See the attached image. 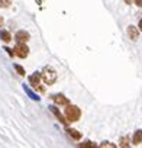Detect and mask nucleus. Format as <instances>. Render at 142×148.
I'll use <instances>...</instances> for the list:
<instances>
[{
  "label": "nucleus",
  "mask_w": 142,
  "mask_h": 148,
  "mask_svg": "<svg viewBox=\"0 0 142 148\" xmlns=\"http://www.w3.org/2000/svg\"><path fill=\"white\" fill-rule=\"evenodd\" d=\"M57 77H58V74H57V71H55L51 65H45V67L42 68L41 79L44 80L45 84H48V86L54 84V83L57 82Z\"/></svg>",
  "instance_id": "1"
},
{
  "label": "nucleus",
  "mask_w": 142,
  "mask_h": 148,
  "mask_svg": "<svg viewBox=\"0 0 142 148\" xmlns=\"http://www.w3.org/2000/svg\"><path fill=\"white\" fill-rule=\"evenodd\" d=\"M65 118L68 121V123L71 122H77L80 118H81V110L79 106L76 105H67V109H65Z\"/></svg>",
  "instance_id": "2"
},
{
  "label": "nucleus",
  "mask_w": 142,
  "mask_h": 148,
  "mask_svg": "<svg viewBox=\"0 0 142 148\" xmlns=\"http://www.w3.org/2000/svg\"><path fill=\"white\" fill-rule=\"evenodd\" d=\"M13 51H15V55L19 58H26L29 55V48L26 47V44H18Z\"/></svg>",
  "instance_id": "3"
},
{
  "label": "nucleus",
  "mask_w": 142,
  "mask_h": 148,
  "mask_svg": "<svg viewBox=\"0 0 142 148\" xmlns=\"http://www.w3.org/2000/svg\"><path fill=\"white\" fill-rule=\"evenodd\" d=\"M29 38H31V35H29V32L28 31H18L16 32V35H15V41L18 42V44H26L28 41H29Z\"/></svg>",
  "instance_id": "4"
},
{
  "label": "nucleus",
  "mask_w": 142,
  "mask_h": 148,
  "mask_svg": "<svg viewBox=\"0 0 142 148\" xmlns=\"http://www.w3.org/2000/svg\"><path fill=\"white\" fill-rule=\"evenodd\" d=\"M52 100H54V103H55L57 106H67V105H70V100H68L64 95H61V93L54 95V96H52Z\"/></svg>",
  "instance_id": "5"
},
{
  "label": "nucleus",
  "mask_w": 142,
  "mask_h": 148,
  "mask_svg": "<svg viewBox=\"0 0 142 148\" xmlns=\"http://www.w3.org/2000/svg\"><path fill=\"white\" fill-rule=\"evenodd\" d=\"M48 109H49V110L55 115V118L59 121V123H62V125H65V126H67L68 121H67V118H65V116H64V115H62L59 110H58V108H57V106H48Z\"/></svg>",
  "instance_id": "6"
},
{
  "label": "nucleus",
  "mask_w": 142,
  "mask_h": 148,
  "mask_svg": "<svg viewBox=\"0 0 142 148\" xmlns=\"http://www.w3.org/2000/svg\"><path fill=\"white\" fill-rule=\"evenodd\" d=\"M22 87H23V92L28 95V97H31V99L35 100V102H39V100H41V97H39V96H38V95H36V93H35L28 84H22Z\"/></svg>",
  "instance_id": "7"
},
{
  "label": "nucleus",
  "mask_w": 142,
  "mask_h": 148,
  "mask_svg": "<svg viewBox=\"0 0 142 148\" xmlns=\"http://www.w3.org/2000/svg\"><path fill=\"white\" fill-rule=\"evenodd\" d=\"M128 35H129V39L136 41L138 36H139V29L136 26H133V25H129L128 26Z\"/></svg>",
  "instance_id": "8"
},
{
  "label": "nucleus",
  "mask_w": 142,
  "mask_h": 148,
  "mask_svg": "<svg viewBox=\"0 0 142 148\" xmlns=\"http://www.w3.org/2000/svg\"><path fill=\"white\" fill-rule=\"evenodd\" d=\"M39 82H41V73L35 71L33 74L29 76V84L31 86H36V84H39Z\"/></svg>",
  "instance_id": "9"
},
{
  "label": "nucleus",
  "mask_w": 142,
  "mask_h": 148,
  "mask_svg": "<svg viewBox=\"0 0 142 148\" xmlns=\"http://www.w3.org/2000/svg\"><path fill=\"white\" fill-rule=\"evenodd\" d=\"M67 134H68V136H71L73 139H76V141L81 139V132H79L77 129H73V128H67Z\"/></svg>",
  "instance_id": "10"
},
{
  "label": "nucleus",
  "mask_w": 142,
  "mask_h": 148,
  "mask_svg": "<svg viewBox=\"0 0 142 148\" xmlns=\"http://www.w3.org/2000/svg\"><path fill=\"white\" fill-rule=\"evenodd\" d=\"M141 142H142V129H138V131H135V134H133L132 144H133V145H139Z\"/></svg>",
  "instance_id": "11"
},
{
  "label": "nucleus",
  "mask_w": 142,
  "mask_h": 148,
  "mask_svg": "<svg viewBox=\"0 0 142 148\" xmlns=\"http://www.w3.org/2000/svg\"><path fill=\"white\" fill-rule=\"evenodd\" d=\"M0 39H2L3 42H10L12 41V35H10V32L9 31H6V29H2L0 31Z\"/></svg>",
  "instance_id": "12"
},
{
  "label": "nucleus",
  "mask_w": 142,
  "mask_h": 148,
  "mask_svg": "<svg viewBox=\"0 0 142 148\" xmlns=\"http://www.w3.org/2000/svg\"><path fill=\"white\" fill-rule=\"evenodd\" d=\"M129 136H122L120 138V141H119V147H122V148H126V147H129Z\"/></svg>",
  "instance_id": "13"
},
{
  "label": "nucleus",
  "mask_w": 142,
  "mask_h": 148,
  "mask_svg": "<svg viewBox=\"0 0 142 148\" xmlns=\"http://www.w3.org/2000/svg\"><path fill=\"white\" fill-rule=\"evenodd\" d=\"M13 68L16 70V73L19 74V76H25V74H26L25 73V68L22 65H19V64H13Z\"/></svg>",
  "instance_id": "14"
},
{
  "label": "nucleus",
  "mask_w": 142,
  "mask_h": 148,
  "mask_svg": "<svg viewBox=\"0 0 142 148\" xmlns=\"http://www.w3.org/2000/svg\"><path fill=\"white\" fill-rule=\"evenodd\" d=\"M80 147H81V148H94L96 144L91 142V141H84L83 144H80Z\"/></svg>",
  "instance_id": "15"
},
{
  "label": "nucleus",
  "mask_w": 142,
  "mask_h": 148,
  "mask_svg": "<svg viewBox=\"0 0 142 148\" xmlns=\"http://www.w3.org/2000/svg\"><path fill=\"white\" fill-rule=\"evenodd\" d=\"M10 5H12V0H0V8H3V9L9 8Z\"/></svg>",
  "instance_id": "16"
},
{
  "label": "nucleus",
  "mask_w": 142,
  "mask_h": 148,
  "mask_svg": "<svg viewBox=\"0 0 142 148\" xmlns=\"http://www.w3.org/2000/svg\"><path fill=\"white\" fill-rule=\"evenodd\" d=\"M100 147H103V148H104V147H110V148H116L117 145H116V144H112V142H109V141H103V142L100 144Z\"/></svg>",
  "instance_id": "17"
},
{
  "label": "nucleus",
  "mask_w": 142,
  "mask_h": 148,
  "mask_svg": "<svg viewBox=\"0 0 142 148\" xmlns=\"http://www.w3.org/2000/svg\"><path fill=\"white\" fill-rule=\"evenodd\" d=\"M5 51H6L10 57H13V55H15V51H13V49H10V48H8V47H5Z\"/></svg>",
  "instance_id": "18"
},
{
  "label": "nucleus",
  "mask_w": 142,
  "mask_h": 148,
  "mask_svg": "<svg viewBox=\"0 0 142 148\" xmlns=\"http://www.w3.org/2000/svg\"><path fill=\"white\" fill-rule=\"evenodd\" d=\"M33 87H35V90H39L41 93H44V92H45V89H44L41 84H36V86H33Z\"/></svg>",
  "instance_id": "19"
},
{
  "label": "nucleus",
  "mask_w": 142,
  "mask_h": 148,
  "mask_svg": "<svg viewBox=\"0 0 142 148\" xmlns=\"http://www.w3.org/2000/svg\"><path fill=\"white\" fill-rule=\"evenodd\" d=\"M133 2H135V5H136L138 8H141V6H142V0H133Z\"/></svg>",
  "instance_id": "20"
},
{
  "label": "nucleus",
  "mask_w": 142,
  "mask_h": 148,
  "mask_svg": "<svg viewBox=\"0 0 142 148\" xmlns=\"http://www.w3.org/2000/svg\"><path fill=\"white\" fill-rule=\"evenodd\" d=\"M138 29H139V32H142V19H141L139 23H138Z\"/></svg>",
  "instance_id": "21"
},
{
  "label": "nucleus",
  "mask_w": 142,
  "mask_h": 148,
  "mask_svg": "<svg viewBox=\"0 0 142 148\" xmlns=\"http://www.w3.org/2000/svg\"><path fill=\"white\" fill-rule=\"evenodd\" d=\"M3 22H5V21H3V18H2V16H0V28H2V25H3Z\"/></svg>",
  "instance_id": "22"
},
{
  "label": "nucleus",
  "mask_w": 142,
  "mask_h": 148,
  "mask_svg": "<svg viewBox=\"0 0 142 148\" xmlns=\"http://www.w3.org/2000/svg\"><path fill=\"white\" fill-rule=\"evenodd\" d=\"M123 2H125L126 5H130V3H132V0H123Z\"/></svg>",
  "instance_id": "23"
}]
</instances>
